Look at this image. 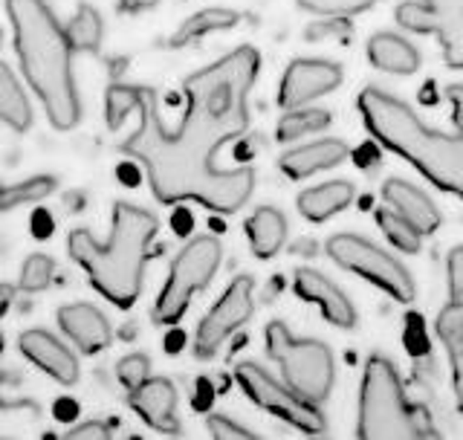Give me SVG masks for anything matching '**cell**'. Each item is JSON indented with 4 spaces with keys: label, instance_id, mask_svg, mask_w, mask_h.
<instances>
[{
    "label": "cell",
    "instance_id": "8992f818",
    "mask_svg": "<svg viewBox=\"0 0 463 440\" xmlns=\"http://www.w3.org/2000/svg\"><path fill=\"white\" fill-rule=\"evenodd\" d=\"M267 354L279 362L284 383L301 394L304 400L322 403L333 388V354L327 345L316 340H296L284 321H272L267 328Z\"/></svg>",
    "mask_w": 463,
    "mask_h": 440
},
{
    "label": "cell",
    "instance_id": "2e32d148",
    "mask_svg": "<svg viewBox=\"0 0 463 440\" xmlns=\"http://www.w3.org/2000/svg\"><path fill=\"white\" fill-rule=\"evenodd\" d=\"M383 200L400 217L409 220V224L420 234H429V232H434V229L440 226V212H438V206H434V203L429 200L426 192H420V188H414L411 183L397 180V177L385 180V186H383Z\"/></svg>",
    "mask_w": 463,
    "mask_h": 440
},
{
    "label": "cell",
    "instance_id": "d4e9b609",
    "mask_svg": "<svg viewBox=\"0 0 463 440\" xmlns=\"http://www.w3.org/2000/svg\"><path fill=\"white\" fill-rule=\"evenodd\" d=\"M55 188V180L47 174H38V177H29L12 186H0V215L12 212L18 206H29V203H41L43 197H50Z\"/></svg>",
    "mask_w": 463,
    "mask_h": 440
},
{
    "label": "cell",
    "instance_id": "4dcf8cb0",
    "mask_svg": "<svg viewBox=\"0 0 463 440\" xmlns=\"http://www.w3.org/2000/svg\"><path fill=\"white\" fill-rule=\"evenodd\" d=\"M298 4L316 14H356L373 6L376 0H298Z\"/></svg>",
    "mask_w": 463,
    "mask_h": 440
},
{
    "label": "cell",
    "instance_id": "5b68a950",
    "mask_svg": "<svg viewBox=\"0 0 463 440\" xmlns=\"http://www.w3.org/2000/svg\"><path fill=\"white\" fill-rule=\"evenodd\" d=\"M359 437L383 440V437H426L434 435L429 429V417L405 400L397 368L385 357L373 354L365 362L359 388Z\"/></svg>",
    "mask_w": 463,
    "mask_h": 440
},
{
    "label": "cell",
    "instance_id": "ffe728a7",
    "mask_svg": "<svg viewBox=\"0 0 463 440\" xmlns=\"http://www.w3.org/2000/svg\"><path fill=\"white\" fill-rule=\"evenodd\" d=\"M368 58L373 67L394 72V76H409L420 64V55L411 43L391 33H380L368 41Z\"/></svg>",
    "mask_w": 463,
    "mask_h": 440
},
{
    "label": "cell",
    "instance_id": "4fadbf2b",
    "mask_svg": "<svg viewBox=\"0 0 463 440\" xmlns=\"http://www.w3.org/2000/svg\"><path fill=\"white\" fill-rule=\"evenodd\" d=\"M296 292L304 299L316 304L318 311H322V316L330 321V325H336L342 330H351L356 325V311L354 304L347 301L345 292L330 282V278H325L322 273H316L310 267H301L296 270V282H293Z\"/></svg>",
    "mask_w": 463,
    "mask_h": 440
},
{
    "label": "cell",
    "instance_id": "ac0fdd59",
    "mask_svg": "<svg viewBox=\"0 0 463 440\" xmlns=\"http://www.w3.org/2000/svg\"><path fill=\"white\" fill-rule=\"evenodd\" d=\"M347 157V145L342 139H318L307 142L301 148H293L281 157V171L293 180H304L316 171H325L339 166Z\"/></svg>",
    "mask_w": 463,
    "mask_h": 440
},
{
    "label": "cell",
    "instance_id": "1f68e13d",
    "mask_svg": "<svg viewBox=\"0 0 463 440\" xmlns=\"http://www.w3.org/2000/svg\"><path fill=\"white\" fill-rule=\"evenodd\" d=\"M397 21L400 26L411 29V33H423V35L431 33V12L426 4H402L397 9Z\"/></svg>",
    "mask_w": 463,
    "mask_h": 440
},
{
    "label": "cell",
    "instance_id": "9a60e30c",
    "mask_svg": "<svg viewBox=\"0 0 463 440\" xmlns=\"http://www.w3.org/2000/svg\"><path fill=\"white\" fill-rule=\"evenodd\" d=\"M58 328H61L72 342H76L84 354H96V350H105L113 340L110 321L108 316L93 304H64L58 311Z\"/></svg>",
    "mask_w": 463,
    "mask_h": 440
},
{
    "label": "cell",
    "instance_id": "9c48e42d",
    "mask_svg": "<svg viewBox=\"0 0 463 440\" xmlns=\"http://www.w3.org/2000/svg\"><path fill=\"white\" fill-rule=\"evenodd\" d=\"M235 379L246 391L255 406L267 408L269 415L281 417L289 426H296L307 435H322L325 432V417L316 408V403L304 400L289 386H281L279 379H272L260 365L255 362H241L235 368Z\"/></svg>",
    "mask_w": 463,
    "mask_h": 440
},
{
    "label": "cell",
    "instance_id": "484cf974",
    "mask_svg": "<svg viewBox=\"0 0 463 440\" xmlns=\"http://www.w3.org/2000/svg\"><path fill=\"white\" fill-rule=\"evenodd\" d=\"M67 38L72 43V50H96L101 43V18L90 4H81L79 12L72 14V21L67 26Z\"/></svg>",
    "mask_w": 463,
    "mask_h": 440
},
{
    "label": "cell",
    "instance_id": "5bb4252c",
    "mask_svg": "<svg viewBox=\"0 0 463 440\" xmlns=\"http://www.w3.org/2000/svg\"><path fill=\"white\" fill-rule=\"evenodd\" d=\"M21 354L35 362L41 371H47L55 383L61 386H76L79 383V359L72 357V350L61 345L52 333L47 330H26L21 333Z\"/></svg>",
    "mask_w": 463,
    "mask_h": 440
},
{
    "label": "cell",
    "instance_id": "7a4b0ae2",
    "mask_svg": "<svg viewBox=\"0 0 463 440\" xmlns=\"http://www.w3.org/2000/svg\"><path fill=\"white\" fill-rule=\"evenodd\" d=\"M14 29V50L21 70L41 99L58 130L76 128L81 120L79 87L72 79V43L47 0H6Z\"/></svg>",
    "mask_w": 463,
    "mask_h": 440
},
{
    "label": "cell",
    "instance_id": "8fae6325",
    "mask_svg": "<svg viewBox=\"0 0 463 440\" xmlns=\"http://www.w3.org/2000/svg\"><path fill=\"white\" fill-rule=\"evenodd\" d=\"M339 81L342 70L336 64L318 62V58H298L284 72L279 101L284 110H296L307 105V101L330 93L333 87H339Z\"/></svg>",
    "mask_w": 463,
    "mask_h": 440
},
{
    "label": "cell",
    "instance_id": "4316f807",
    "mask_svg": "<svg viewBox=\"0 0 463 440\" xmlns=\"http://www.w3.org/2000/svg\"><path fill=\"white\" fill-rule=\"evenodd\" d=\"M376 224H380V229L385 232V238L394 246H400L402 253H417L420 249V238H423V234H420L405 217H400L394 209L376 212Z\"/></svg>",
    "mask_w": 463,
    "mask_h": 440
},
{
    "label": "cell",
    "instance_id": "7c38bea8",
    "mask_svg": "<svg viewBox=\"0 0 463 440\" xmlns=\"http://www.w3.org/2000/svg\"><path fill=\"white\" fill-rule=\"evenodd\" d=\"M130 408L163 435H180L177 420V388L165 377H148L142 386L130 388Z\"/></svg>",
    "mask_w": 463,
    "mask_h": 440
},
{
    "label": "cell",
    "instance_id": "3957f363",
    "mask_svg": "<svg viewBox=\"0 0 463 440\" xmlns=\"http://www.w3.org/2000/svg\"><path fill=\"white\" fill-rule=\"evenodd\" d=\"M159 220L134 203H116L108 241H96L87 229L70 232V258L87 270L90 284L116 307H130L142 292L145 263L151 255Z\"/></svg>",
    "mask_w": 463,
    "mask_h": 440
},
{
    "label": "cell",
    "instance_id": "f546056e",
    "mask_svg": "<svg viewBox=\"0 0 463 440\" xmlns=\"http://www.w3.org/2000/svg\"><path fill=\"white\" fill-rule=\"evenodd\" d=\"M148 368H151L148 357L130 354V357L119 359V365H116V377H119V383L130 391V388H137V386L145 383V379H148Z\"/></svg>",
    "mask_w": 463,
    "mask_h": 440
},
{
    "label": "cell",
    "instance_id": "83f0119b",
    "mask_svg": "<svg viewBox=\"0 0 463 440\" xmlns=\"http://www.w3.org/2000/svg\"><path fill=\"white\" fill-rule=\"evenodd\" d=\"M327 122H330V116L325 110H304V108L287 110V116L279 122V139L281 142L301 139L304 134H313V130L325 128Z\"/></svg>",
    "mask_w": 463,
    "mask_h": 440
},
{
    "label": "cell",
    "instance_id": "d6986e66",
    "mask_svg": "<svg viewBox=\"0 0 463 440\" xmlns=\"http://www.w3.org/2000/svg\"><path fill=\"white\" fill-rule=\"evenodd\" d=\"M438 336L449 350L452 383L458 391L460 415H463V299H452V304L443 307V313L438 316Z\"/></svg>",
    "mask_w": 463,
    "mask_h": 440
},
{
    "label": "cell",
    "instance_id": "8d00e7d4",
    "mask_svg": "<svg viewBox=\"0 0 463 440\" xmlns=\"http://www.w3.org/2000/svg\"><path fill=\"white\" fill-rule=\"evenodd\" d=\"M12 299H14V290H12L9 284L0 282V319H4V316H6V311L12 307Z\"/></svg>",
    "mask_w": 463,
    "mask_h": 440
},
{
    "label": "cell",
    "instance_id": "ba28073f",
    "mask_svg": "<svg viewBox=\"0 0 463 440\" xmlns=\"http://www.w3.org/2000/svg\"><path fill=\"white\" fill-rule=\"evenodd\" d=\"M327 253L333 261L339 263V267L362 275L365 282L385 290L388 296H394L397 301L414 299L411 273L376 244L359 238V234H333V238L327 241Z\"/></svg>",
    "mask_w": 463,
    "mask_h": 440
},
{
    "label": "cell",
    "instance_id": "7402d4cb",
    "mask_svg": "<svg viewBox=\"0 0 463 440\" xmlns=\"http://www.w3.org/2000/svg\"><path fill=\"white\" fill-rule=\"evenodd\" d=\"M246 238L258 258H272L284 246L287 238V220L279 209L260 206L250 220H246Z\"/></svg>",
    "mask_w": 463,
    "mask_h": 440
},
{
    "label": "cell",
    "instance_id": "d590c367",
    "mask_svg": "<svg viewBox=\"0 0 463 440\" xmlns=\"http://www.w3.org/2000/svg\"><path fill=\"white\" fill-rule=\"evenodd\" d=\"M446 96L452 101V122L458 128V134H463V84L446 87Z\"/></svg>",
    "mask_w": 463,
    "mask_h": 440
},
{
    "label": "cell",
    "instance_id": "52a82bcc",
    "mask_svg": "<svg viewBox=\"0 0 463 440\" xmlns=\"http://www.w3.org/2000/svg\"><path fill=\"white\" fill-rule=\"evenodd\" d=\"M223 246L212 234H200L192 244H185L177 258L171 261V273L163 292L156 296L151 319L156 325H177L185 316L188 304L203 287H209L217 267H221Z\"/></svg>",
    "mask_w": 463,
    "mask_h": 440
},
{
    "label": "cell",
    "instance_id": "30bf717a",
    "mask_svg": "<svg viewBox=\"0 0 463 440\" xmlns=\"http://www.w3.org/2000/svg\"><path fill=\"white\" fill-rule=\"evenodd\" d=\"M252 290H255V282L250 275H238L235 282L226 287V292L212 311L203 316L200 328H197V336H194V354L200 359H209L214 357L221 345L229 340L232 333H235L241 325H246L252 316Z\"/></svg>",
    "mask_w": 463,
    "mask_h": 440
},
{
    "label": "cell",
    "instance_id": "74e56055",
    "mask_svg": "<svg viewBox=\"0 0 463 440\" xmlns=\"http://www.w3.org/2000/svg\"><path fill=\"white\" fill-rule=\"evenodd\" d=\"M156 0H119V6L122 9H128V12H139V9H148V6H154Z\"/></svg>",
    "mask_w": 463,
    "mask_h": 440
},
{
    "label": "cell",
    "instance_id": "6da1fadb",
    "mask_svg": "<svg viewBox=\"0 0 463 440\" xmlns=\"http://www.w3.org/2000/svg\"><path fill=\"white\" fill-rule=\"evenodd\" d=\"M258 67V50L238 47L221 62L192 72L183 81L188 108L177 130H165L151 87H108L105 116L110 128H119L128 113L139 116L137 130L122 142V151L142 163L159 203L197 200L212 212L232 215L250 200L255 171H223L214 159L223 142L243 134L250 125V91Z\"/></svg>",
    "mask_w": 463,
    "mask_h": 440
},
{
    "label": "cell",
    "instance_id": "f35d334b",
    "mask_svg": "<svg viewBox=\"0 0 463 440\" xmlns=\"http://www.w3.org/2000/svg\"><path fill=\"white\" fill-rule=\"evenodd\" d=\"M0 408H4V403H0Z\"/></svg>",
    "mask_w": 463,
    "mask_h": 440
},
{
    "label": "cell",
    "instance_id": "44dd1931",
    "mask_svg": "<svg viewBox=\"0 0 463 440\" xmlns=\"http://www.w3.org/2000/svg\"><path fill=\"white\" fill-rule=\"evenodd\" d=\"M354 200V186L336 180V183H325V186H316L307 188V192L298 195V212L307 217V220H327L336 212L347 209Z\"/></svg>",
    "mask_w": 463,
    "mask_h": 440
},
{
    "label": "cell",
    "instance_id": "277c9868",
    "mask_svg": "<svg viewBox=\"0 0 463 440\" xmlns=\"http://www.w3.org/2000/svg\"><path fill=\"white\" fill-rule=\"evenodd\" d=\"M359 110L373 139L431 180L443 192L463 197V134H440L417 120L400 99L368 87L359 96Z\"/></svg>",
    "mask_w": 463,
    "mask_h": 440
},
{
    "label": "cell",
    "instance_id": "603a6c76",
    "mask_svg": "<svg viewBox=\"0 0 463 440\" xmlns=\"http://www.w3.org/2000/svg\"><path fill=\"white\" fill-rule=\"evenodd\" d=\"M0 120L12 130H18V134H24L33 125V105L24 96L14 72L4 62H0Z\"/></svg>",
    "mask_w": 463,
    "mask_h": 440
},
{
    "label": "cell",
    "instance_id": "e575fe53",
    "mask_svg": "<svg viewBox=\"0 0 463 440\" xmlns=\"http://www.w3.org/2000/svg\"><path fill=\"white\" fill-rule=\"evenodd\" d=\"M67 437L70 440H101V437H110V432L101 426L99 420H87V423H81V426H72L67 432Z\"/></svg>",
    "mask_w": 463,
    "mask_h": 440
},
{
    "label": "cell",
    "instance_id": "e0dca14e",
    "mask_svg": "<svg viewBox=\"0 0 463 440\" xmlns=\"http://www.w3.org/2000/svg\"><path fill=\"white\" fill-rule=\"evenodd\" d=\"M431 12V33L438 35L446 64L463 70V0H423Z\"/></svg>",
    "mask_w": 463,
    "mask_h": 440
},
{
    "label": "cell",
    "instance_id": "f1b7e54d",
    "mask_svg": "<svg viewBox=\"0 0 463 440\" xmlns=\"http://www.w3.org/2000/svg\"><path fill=\"white\" fill-rule=\"evenodd\" d=\"M52 273H55V263L50 255H43V253L29 255L21 267V290H26V292L47 290L52 282Z\"/></svg>",
    "mask_w": 463,
    "mask_h": 440
},
{
    "label": "cell",
    "instance_id": "d6a6232c",
    "mask_svg": "<svg viewBox=\"0 0 463 440\" xmlns=\"http://www.w3.org/2000/svg\"><path fill=\"white\" fill-rule=\"evenodd\" d=\"M206 426H209V435L217 437V440H250V437H255L250 429L238 426L235 420H229L223 415H209Z\"/></svg>",
    "mask_w": 463,
    "mask_h": 440
},
{
    "label": "cell",
    "instance_id": "836d02e7",
    "mask_svg": "<svg viewBox=\"0 0 463 440\" xmlns=\"http://www.w3.org/2000/svg\"><path fill=\"white\" fill-rule=\"evenodd\" d=\"M449 290H452V299H463V246L449 253Z\"/></svg>",
    "mask_w": 463,
    "mask_h": 440
},
{
    "label": "cell",
    "instance_id": "cb8c5ba5",
    "mask_svg": "<svg viewBox=\"0 0 463 440\" xmlns=\"http://www.w3.org/2000/svg\"><path fill=\"white\" fill-rule=\"evenodd\" d=\"M235 24H238V12L221 9V6L203 9V12L192 14L188 21H183V26H177V33L171 35V47H183V43H188V41L217 33V29H232Z\"/></svg>",
    "mask_w": 463,
    "mask_h": 440
}]
</instances>
